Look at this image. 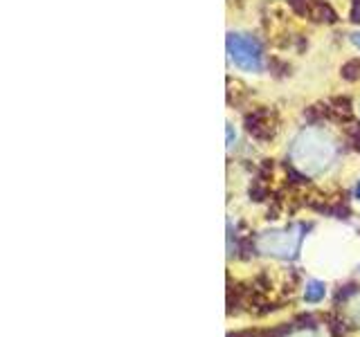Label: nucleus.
I'll use <instances>...</instances> for the list:
<instances>
[{
	"label": "nucleus",
	"mask_w": 360,
	"mask_h": 337,
	"mask_svg": "<svg viewBox=\"0 0 360 337\" xmlns=\"http://www.w3.org/2000/svg\"><path fill=\"white\" fill-rule=\"evenodd\" d=\"M290 157L295 166H300L304 173L318 176L333 162L335 146L322 131L311 128L300 133L295 138V142L290 146Z\"/></svg>",
	"instance_id": "obj_1"
},
{
	"label": "nucleus",
	"mask_w": 360,
	"mask_h": 337,
	"mask_svg": "<svg viewBox=\"0 0 360 337\" xmlns=\"http://www.w3.org/2000/svg\"><path fill=\"white\" fill-rule=\"evenodd\" d=\"M228 54L230 61L243 72H262L264 52L262 45L250 34H230L228 37Z\"/></svg>",
	"instance_id": "obj_2"
},
{
	"label": "nucleus",
	"mask_w": 360,
	"mask_h": 337,
	"mask_svg": "<svg viewBox=\"0 0 360 337\" xmlns=\"http://www.w3.org/2000/svg\"><path fill=\"white\" fill-rule=\"evenodd\" d=\"M302 225L295 227H286V230H273L259 236L257 247L264 254L277 256V258H295L302 245Z\"/></svg>",
	"instance_id": "obj_3"
},
{
	"label": "nucleus",
	"mask_w": 360,
	"mask_h": 337,
	"mask_svg": "<svg viewBox=\"0 0 360 337\" xmlns=\"http://www.w3.org/2000/svg\"><path fill=\"white\" fill-rule=\"evenodd\" d=\"M324 297H326V286L322 284V281H318V279L307 281V286H304V301L320 303Z\"/></svg>",
	"instance_id": "obj_4"
},
{
	"label": "nucleus",
	"mask_w": 360,
	"mask_h": 337,
	"mask_svg": "<svg viewBox=\"0 0 360 337\" xmlns=\"http://www.w3.org/2000/svg\"><path fill=\"white\" fill-rule=\"evenodd\" d=\"M342 77L349 79V81H354V79H358V77H360V59H354V61L345 63V67H342Z\"/></svg>",
	"instance_id": "obj_5"
},
{
	"label": "nucleus",
	"mask_w": 360,
	"mask_h": 337,
	"mask_svg": "<svg viewBox=\"0 0 360 337\" xmlns=\"http://www.w3.org/2000/svg\"><path fill=\"white\" fill-rule=\"evenodd\" d=\"M349 140H352V144L360 151V124H352V126H349Z\"/></svg>",
	"instance_id": "obj_6"
},
{
	"label": "nucleus",
	"mask_w": 360,
	"mask_h": 337,
	"mask_svg": "<svg viewBox=\"0 0 360 337\" xmlns=\"http://www.w3.org/2000/svg\"><path fill=\"white\" fill-rule=\"evenodd\" d=\"M352 43L356 45L358 50H360V34H354V37H352Z\"/></svg>",
	"instance_id": "obj_7"
},
{
	"label": "nucleus",
	"mask_w": 360,
	"mask_h": 337,
	"mask_svg": "<svg viewBox=\"0 0 360 337\" xmlns=\"http://www.w3.org/2000/svg\"><path fill=\"white\" fill-rule=\"evenodd\" d=\"M354 196H356V200H360V180H358V185H356V191H354Z\"/></svg>",
	"instance_id": "obj_8"
}]
</instances>
